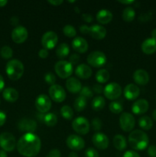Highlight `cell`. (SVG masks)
Wrapping results in <instances>:
<instances>
[{
  "mask_svg": "<svg viewBox=\"0 0 156 157\" xmlns=\"http://www.w3.org/2000/svg\"><path fill=\"white\" fill-rule=\"evenodd\" d=\"M75 74L80 79H88L92 75V70L90 66L85 64H80L76 67Z\"/></svg>",
  "mask_w": 156,
  "mask_h": 157,
  "instance_id": "obj_23",
  "label": "cell"
},
{
  "mask_svg": "<svg viewBox=\"0 0 156 157\" xmlns=\"http://www.w3.org/2000/svg\"><path fill=\"white\" fill-rule=\"evenodd\" d=\"M54 71L60 78L66 79L71 76L73 73V65L69 61L61 60L55 64Z\"/></svg>",
  "mask_w": 156,
  "mask_h": 157,
  "instance_id": "obj_4",
  "label": "cell"
},
{
  "mask_svg": "<svg viewBox=\"0 0 156 157\" xmlns=\"http://www.w3.org/2000/svg\"><path fill=\"white\" fill-rule=\"evenodd\" d=\"M5 87V81L3 79V77L0 75V92H2L4 89Z\"/></svg>",
  "mask_w": 156,
  "mask_h": 157,
  "instance_id": "obj_55",
  "label": "cell"
},
{
  "mask_svg": "<svg viewBox=\"0 0 156 157\" xmlns=\"http://www.w3.org/2000/svg\"><path fill=\"white\" fill-rule=\"evenodd\" d=\"M139 126L144 130H149L152 128V120L148 116H142L139 119Z\"/></svg>",
  "mask_w": 156,
  "mask_h": 157,
  "instance_id": "obj_28",
  "label": "cell"
},
{
  "mask_svg": "<svg viewBox=\"0 0 156 157\" xmlns=\"http://www.w3.org/2000/svg\"><path fill=\"white\" fill-rule=\"evenodd\" d=\"M151 38L156 40V29H154L152 31H151Z\"/></svg>",
  "mask_w": 156,
  "mask_h": 157,
  "instance_id": "obj_57",
  "label": "cell"
},
{
  "mask_svg": "<svg viewBox=\"0 0 156 157\" xmlns=\"http://www.w3.org/2000/svg\"><path fill=\"white\" fill-rule=\"evenodd\" d=\"M128 143L133 150H143L148 147L149 138L142 130H135L128 135Z\"/></svg>",
  "mask_w": 156,
  "mask_h": 157,
  "instance_id": "obj_2",
  "label": "cell"
},
{
  "mask_svg": "<svg viewBox=\"0 0 156 157\" xmlns=\"http://www.w3.org/2000/svg\"><path fill=\"white\" fill-rule=\"evenodd\" d=\"M28 36V32L26 28L18 25L15 27L12 32V39L16 44L24 42Z\"/></svg>",
  "mask_w": 156,
  "mask_h": 157,
  "instance_id": "obj_14",
  "label": "cell"
},
{
  "mask_svg": "<svg viewBox=\"0 0 156 157\" xmlns=\"http://www.w3.org/2000/svg\"><path fill=\"white\" fill-rule=\"evenodd\" d=\"M44 81L47 84L50 85H54V83L56 82V77L52 72H47L44 75Z\"/></svg>",
  "mask_w": 156,
  "mask_h": 157,
  "instance_id": "obj_40",
  "label": "cell"
},
{
  "mask_svg": "<svg viewBox=\"0 0 156 157\" xmlns=\"http://www.w3.org/2000/svg\"><path fill=\"white\" fill-rule=\"evenodd\" d=\"M41 41L43 48L50 50V49H53L56 46V44H58V36L54 32L49 31V32H45L43 35Z\"/></svg>",
  "mask_w": 156,
  "mask_h": 157,
  "instance_id": "obj_10",
  "label": "cell"
},
{
  "mask_svg": "<svg viewBox=\"0 0 156 157\" xmlns=\"http://www.w3.org/2000/svg\"><path fill=\"white\" fill-rule=\"evenodd\" d=\"M70 53V48L68 44L66 43H61L56 49V55L59 58H65Z\"/></svg>",
  "mask_w": 156,
  "mask_h": 157,
  "instance_id": "obj_29",
  "label": "cell"
},
{
  "mask_svg": "<svg viewBox=\"0 0 156 157\" xmlns=\"http://www.w3.org/2000/svg\"><path fill=\"white\" fill-rule=\"evenodd\" d=\"M72 48L78 53H85L88 50V43L82 37H75L72 41Z\"/></svg>",
  "mask_w": 156,
  "mask_h": 157,
  "instance_id": "obj_19",
  "label": "cell"
},
{
  "mask_svg": "<svg viewBox=\"0 0 156 157\" xmlns=\"http://www.w3.org/2000/svg\"><path fill=\"white\" fill-rule=\"evenodd\" d=\"M104 88L102 87V86L101 84H94L93 87V90L96 94H101L103 92Z\"/></svg>",
  "mask_w": 156,
  "mask_h": 157,
  "instance_id": "obj_48",
  "label": "cell"
},
{
  "mask_svg": "<svg viewBox=\"0 0 156 157\" xmlns=\"http://www.w3.org/2000/svg\"><path fill=\"white\" fill-rule=\"evenodd\" d=\"M133 80L139 85L144 86L149 81V75L146 71L143 69H138L133 74Z\"/></svg>",
  "mask_w": 156,
  "mask_h": 157,
  "instance_id": "obj_21",
  "label": "cell"
},
{
  "mask_svg": "<svg viewBox=\"0 0 156 157\" xmlns=\"http://www.w3.org/2000/svg\"><path fill=\"white\" fill-rule=\"evenodd\" d=\"M63 32L68 38H74L76 35V29L71 25H66L63 29Z\"/></svg>",
  "mask_w": 156,
  "mask_h": 157,
  "instance_id": "obj_37",
  "label": "cell"
},
{
  "mask_svg": "<svg viewBox=\"0 0 156 157\" xmlns=\"http://www.w3.org/2000/svg\"><path fill=\"white\" fill-rule=\"evenodd\" d=\"M80 96L83 97L86 100H87L89 98H93V94L90 87H87V86H85V87H83L82 89H81L80 92Z\"/></svg>",
  "mask_w": 156,
  "mask_h": 157,
  "instance_id": "obj_39",
  "label": "cell"
},
{
  "mask_svg": "<svg viewBox=\"0 0 156 157\" xmlns=\"http://www.w3.org/2000/svg\"><path fill=\"white\" fill-rule=\"evenodd\" d=\"M8 3V1L6 0H0V7H4Z\"/></svg>",
  "mask_w": 156,
  "mask_h": 157,
  "instance_id": "obj_60",
  "label": "cell"
},
{
  "mask_svg": "<svg viewBox=\"0 0 156 157\" xmlns=\"http://www.w3.org/2000/svg\"><path fill=\"white\" fill-rule=\"evenodd\" d=\"M96 80L100 84H103V83L107 82L110 79V73L106 69H100L98 71L96 74Z\"/></svg>",
  "mask_w": 156,
  "mask_h": 157,
  "instance_id": "obj_32",
  "label": "cell"
},
{
  "mask_svg": "<svg viewBox=\"0 0 156 157\" xmlns=\"http://www.w3.org/2000/svg\"><path fill=\"white\" fill-rule=\"evenodd\" d=\"M96 20L102 25L108 24L112 21L113 18V13L107 9H101L96 14Z\"/></svg>",
  "mask_w": 156,
  "mask_h": 157,
  "instance_id": "obj_25",
  "label": "cell"
},
{
  "mask_svg": "<svg viewBox=\"0 0 156 157\" xmlns=\"http://www.w3.org/2000/svg\"><path fill=\"white\" fill-rule=\"evenodd\" d=\"M38 56L41 58H46L48 56V51L45 48H42L38 52Z\"/></svg>",
  "mask_w": 156,
  "mask_h": 157,
  "instance_id": "obj_49",
  "label": "cell"
},
{
  "mask_svg": "<svg viewBox=\"0 0 156 157\" xmlns=\"http://www.w3.org/2000/svg\"><path fill=\"white\" fill-rule=\"evenodd\" d=\"M109 108H110V110L112 113H116V114L120 113L123 110L122 104L121 103L118 102V101H113V102L110 103Z\"/></svg>",
  "mask_w": 156,
  "mask_h": 157,
  "instance_id": "obj_36",
  "label": "cell"
},
{
  "mask_svg": "<svg viewBox=\"0 0 156 157\" xmlns=\"http://www.w3.org/2000/svg\"><path fill=\"white\" fill-rule=\"evenodd\" d=\"M142 51L146 55H152L156 52V40L153 38H147L142 42Z\"/></svg>",
  "mask_w": 156,
  "mask_h": 157,
  "instance_id": "obj_24",
  "label": "cell"
},
{
  "mask_svg": "<svg viewBox=\"0 0 156 157\" xmlns=\"http://www.w3.org/2000/svg\"><path fill=\"white\" fill-rule=\"evenodd\" d=\"M106 101L104 98L101 96L96 97L93 98L92 101V108L96 111H99V110H102L105 107Z\"/></svg>",
  "mask_w": 156,
  "mask_h": 157,
  "instance_id": "obj_31",
  "label": "cell"
},
{
  "mask_svg": "<svg viewBox=\"0 0 156 157\" xmlns=\"http://www.w3.org/2000/svg\"><path fill=\"white\" fill-rule=\"evenodd\" d=\"M119 3L121 4H124V5H131L132 3H134V1L133 0H123V1H119Z\"/></svg>",
  "mask_w": 156,
  "mask_h": 157,
  "instance_id": "obj_56",
  "label": "cell"
},
{
  "mask_svg": "<svg viewBox=\"0 0 156 157\" xmlns=\"http://www.w3.org/2000/svg\"><path fill=\"white\" fill-rule=\"evenodd\" d=\"M82 18L84 21H85L87 23H90L91 21H93V18L90 14L89 13H83L82 14Z\"/></svg>",
  "mask_w": 156,
  "mask_h": 157,
  "instance_id": "obj_47",
  "label": "cell"
},
{
  "mask_svg": "<svg viewBox=\"0 0 156 157\" xmlns=\"http://www.w3.org/2000/svg\"><path fill=\"white\" fill-rule=\"evenodd\" d=\"M0 157H8L7 153H6V151L4 150H0Z\"/></svg>",
  "mask_w": 156,
  "mask_h": 157,
  "instance_id": "obj_59",
  "label": "cell"
},
{
  "mask_svg": "<svg viewBox=\"0 0 156 157\" xmlns=\"http://www.w3.org/2000/svg\"><path fill=\"white\" fill-rule=\"evenodd\" d=\"M92 142L96 148L99 150H106L108 148L110 140L106 134L102 133H96L93 134Z\"/></svg>",
  "mask_w": 156,
  "mask_h": 157,
  "instance_id": "obj_15",
  "label": "cell"
},
{
  "mask_svg": "<svg viewBox=\"0 0 156 157\" xmlns=\"http://www.w3.org/2000/svg\"><path fill=\"white\" fill-rule=\"evenodd\" d=\"M18 127L22 132H27V133H34V132L36 130L37 124L33 120L24 118L18 122Z\"/></svg>",
  "mask_w": 156,
  "mask_h": 157,
  "instance_id": "obj_16",
  "label": "cell"
},
{
  "mask_svg": "<svg viewBox=\"0 0 156 157\" xmlns=\"http://www.w3.org/2000/svg\"><path fill=\"white\" fill-rule=\"evenodd\" d=\"M102 122L99 118H94V119L92 121V127L94 130H99L102 128Z\"/></svg>",
  "mask_w": 156,
  "mask_h": 157,
  "instance_id": "obj_41",
  "label": "cell"
},
{
  "mask_svg": "<svg viewBox=\"0 0 156 157\" xmlns=\"http://www.w3.org/2000/svg\"><path fill=\"white\" fill-rule=\"evenodd\" d=\"M150 18H151V16H150L148 13H143L139 17V19L142 21H147Z\"/></svg>",
  "mask_w": 156,
  "mask_h": 157,
  "instance_id": "obj_52",
  "label": "cell"
},
{
  "mask_svg": "<svg viewBox=\"0 0 156 157\" xmlns=\"http://www.w3.org/2000/svg\"><path fill=\"white\" fill-rule=\"evenodd\" d=\"M66 144L69 149L74 151H79L83 150L85 147V142L84 139L76 134H71L67 138Z\"/></svg>",
  "mask_w": 156,
  "mask_h": 157,
  "instance_id": "obj_13",
  "label": "cell"
},
{
  "mask_svg": "<svg viewBox=\"0 0 156 157\" xmlns=\"http://www.w3.org/2000/svg\"><path fill=\"white\" fill-rule=\"evenodd\" d=\"M80 31L82 34L89 35V31H90V26H87L86 25H83L80 27Z\"/></svg>",
  "mask_w": 156,
  "mask_h": 157,
  "instance_id": "obj_50",
  "label": "cell"
},
{
  "mask_svg": "<svg viewBox=\"0 0 156 157\" xmlns=\"http://www.w3.org/2000/svg\"><path fill=\"white\" fill-rule=\"evenodd\" d=\"M6 121V114L0 110V127L3 126Z\"/></svg>",
  "mask_w": 156,
  "mask_h": 157,
  "instance_id": "obj_51",
  "label": "cell"
},
{
  "mask_svg": "<svg viewBox=\"0 0 156 157\" xmlns=\"http://www.w3.org/2000/svg\"><path fill=\"white\" fill-rule=\"evenodd\" d=\"M80 60V58L77 54H72L70 56V58H69V62L73 65V64H78Z\"/></svg>",
  "mask_w": 156,
  "mask_h": 157,
  "instance_id": "obj_43",
  "label": "cell"
},
{
  "mask_svg": "<svg viewBox=\"0 0 156 157\" xmlns=\"http://www.w3.org/2000/svg\"><path fill=\"white\" fill-rule=\"evenodd\" d=\"M90 123L88 120L84 117H78L72 122V128L78 134L86 135L90 131Z\"/></svg>",
  "mask_w": 156,
  "mask_h": 157,
  "instance_id": "obj_7",
  "label": "cell"
},
{
  "mask_svg": "<svg viewBox=\"0 0 156 157\" xmlns=\"http://www.w3.org/2000/svg\"><path fill=\"white\" fill-rule=\"evenodd\" d=\"M68 157H79V156H78L77 153H76V152L72 151V152H70V153H69Z\"/></svg>",
  "mask_w": 156,
  "mask_h": 157,
  "instance_id": "obj_58",
  "label": "cell"
},
{
  "mask_svg": "<svg viewBox=\"0 0 156 157\" xmlns=\"http://www.w3.org/2000/svg\"><path fill=\"white\" fill-rule=\"evenodd\" d=\"M122 157H140V156L137 152L133 151V150H128L124 153Z\"/></svg>",
  "mask_w": 156,
  "mask_h": 157,
  "instance_id": "obj_46",
  "label": "cell"
},
{
  "mask_svg": "<svg viewBox=\"0 0 156 157\" xmlns=\"http://www.w3.org/2000/svg\"><path fill=\"white\" fill-rule=\"evenodd\" d=\"M18 92L12 87H7L2 91L3 98L8 102H15L18 99Z\"/></svg>",
  "mask_w": 156,
  "mask_h": 157,
  "instance_id": "obj_26",
  "label": "cell"
},
{
  "mask_svg": "<svg viewBox=\"0 0 156 157\" xmlns=\"http://www.w3.org/2000/svg\"><path fill=\"white\" fill-rule=\"evenodd\" d=\"M61 114L66 120H71L73 117V111L68 105H64L61 108Z\"/></svg>",
  "mask_w": 156,
  "mask_h": 157,
  "instance_id": "obj_35",
  "label": "cell"
},
{
  "mask_svg": "<svg viewBox=\"0 0 156 157\" xmlns=\"http://www.w3.org/2000/svg\"><path fill=\"white\" fill-rule=\"evenodd\" d=\"M140 94V89L136 84H128L124 89V95L126 99L133 101L139 98Z\"/></svg>",
  "mask_w": 156,
  "mask_h": 157,
  "instance_id": "obj_20",
  "label": "cell"
},
{
  "mask_svg": "<svg viewBox=\"0 0 156 157\" xmlns=\"http://www.w3.org/2000/svg\"><path fill=\"white\" fill-rule=\"evenodd\" d=\"M113 145L116 150L122 151L126 148V140L122 135H116L113 137Z\"/></svg>",
  "mask_w": 156,
  "mask_h": 157,
  "instance_id": "obj_27",
  "label": "cell"
},
{
  "mask_svg": "<svg viewBox=\"0 0 156 157\" xmlns=\"http://www.w3.org/2000/svg\"><path fill=\"white\" fill-rule=\"evenodd\" d=\"M149 108V104L145 99H139L132 106V111L136 115L146 113Z\"/></svg>",
  "mask_w": 156,
  "mask_h": 157,
  "instance_id": "obj_17",
  "label": "cell"
},
{
  "mask_svg": "<svg viewBox=\"0 0 156 157\" xmlns=\"http://www.w3.org/2000/svg\"><path fill=\"white\" fill-rule=\"evenodd\" d=\"M42 121L47 127H54L58 123V117L53 113H47L43 116Z\"/></svg>",
  "mask_w": 156,
  "mask_h": 157,
  "instance_id": "obj_30",
  "label": "cell"
},
{
  "mask_svg": "<svg viewBox=\"0 0 156 157\" xmlns=\"http://www.w3.org/2000/svg\"><path fill=\"white\" fill-rule=\"evenodd\" d=\"M0 55L1 57L4 59H9L13 55V51H12V48L9 46H4L2 48L1 51H0Z\"/></svg>",
  "mask_w": 156,
  "mask_h": 157,
  "instance_id": "obj_38",
  "label": "cell"
},
{
  "mask_svg": "<svg viewBox=\"0 0 156 157\" xmlns=\"http://www.w3.org/2000/svg\"><path fill=\"white\" fill-rule=\"evenodd\" d=\"M87 61L90 66L99 68V67H102L106 63L107 58L105 54L102 52L95 51V52H91L87 56Z\"/></svg>",
  "mask_w": 156,
  "mask_h": 157,
  "instance_id": "obj_6",
  "label": "cell"
},
{
  "mask_svg": "<svg viewBox=\"0 0 156 157\" xmlns=\"http://www.w3.org/2000/svg\"><path fill=\"white\" fill-rule=\"evenodd\" d=\"M51 100L47 95L40 94L35 101V106L41 113H47L51 108Z\"/></svg>",
  "mask_w": 156,
  "mask_h": 157,
  "instance_id": "obj_11",
  "label": "cell"
},
{
  "mask_svg": "<svg viewBox=\"0 0 156 157\" xmlns=\"http://www.w3.org/2000/svg\"><path fill=\"white\" fill-rule=\"evenodd\" d=\"M135 16H136V12H135V9L131 6L126 7L122 12V18L125 21L130 22V21H133Z\"/></svg>",
  "mask_w": 156,
  "mask_h": 157,
  "instance_id": "obj_33",
  "label": "cell"
},
{
  "mask_svg": "<svg viewBox=\"0 0 156 157\" xmlns=\"http://www.w3.org/2000/svg\"><path fill=\"white\" fill-rule=\"evenodd\" d=\"M103 94L107 99L116 100L122 94V87L116 82L110 83L104 87Z\"/></svg>",
  "mask_w": 156,
  "mask_h": 157,
  "instance_id": "obj_8",
  "label": "cell"
},
{
  "mask_svg": "<svg viewBox=\"0 0 156 157\" xmlns=\"http://www.w3.org/2000/svg\"><path fill=\"white\" fill-rule=\"evenodd\" d=\"M24 64L18 59H12L6 64V71L9 79L18 81L24 74Z\"/></svg>",
  "mask_w": 156,
  "mask_h": 157,
  "instance_id": "obj_3",
  "label": "cell"
},
{
  "mask_svg": "<svg viewBox=\"0 0 156 157\" xmlns=\"http://www.w3.org/2000/svg\"><path fill=\"white\" fill-rule=\"evenodd\" d=\"M85 157H99V153L94 148L90 147L86 150Z\"/></svg>",
  "mask_w": 156,
  "mask_h": 157,
  "instance_id": "obj_42",
  "label": "cell"
},
{
  "mask_svg": "<svg viewBox=\"0 0 156 157\" xmlns=\"http://www.w3.org/2000/svg\"><path fill=\"white\" fill-rule=\"evenodd\" d=\"M89 35L93 38L96 40L103 39L106 35V29L102 25H93L90 26Z\"/></svg>",
  "mask_w": 156,
  "mask_h": 157,
  "instance_id": "obj_18",
  "label": "cell"
},
{
  "mask_svg": "<svg viewBox=\"0 0 156 157\" xmlns=\"http://www.w3.org/2000/svg\"><path fill=\"white\" fill-rule=\"evenodd\" d=\"M17 146L16 140L11 133L4 132L0 134V147L6 152L13 151Z\"/></svg>",
  "mask_w": 156,
  "mask_h": 157,
  "instance_id": "obj_5",
  "label": "cell"
},
{
  "mask_svg": "<svg viewBox=\"0 0 156 157\" xmlns=\"http://www.w3.org/2000/svg\"><path fill=\"white\" fill-rule=\"evenodd\" d=\"M18 152L23 156L34 157L39 153L41 141L35 133H27L21 136L17 143Z\"/></svg>",
  "mask_w": 156,
  "mask_h": 157,
  "instance_id": "obj_1",
  "label": "cell"
},
{
  "mask_svg": "<svg viewBox=\"0 0 156 157\" xmlns=\"http://www.w3.org/2000/svg\"><path fill=\"white\" fill-rule=\"evenodd\" d=\"M47 2L50 3V5H52L54 6H58L62 4L64 2V1L63 0H48Z\"/></svg>",
  "mask_w": 156,
  "mask_h": 157,
  "instance_id": "obj_53",
  "label": "cell"
},
{
  "mask_svg": "<svg viewBox=\"0 0 156 157\" xmlns=\"http://www.w3.org/2000/svg\"><path fill=\"white\" fill-rule=\"evenodd\" d=\"M87 104V100L85 99L83 97H78L76 100L74 101V103H73V107H74V109L77 112H81L86 108Z\"/></svg>",
  "mask_w": 156,
  "mask_h": 157,
  "instance_id": "obj_34",
  "label": "cell"
},
{
  "mask_svg": "<svg viewBox=\"0 0 156 157\" xmlns=\"http://www.w3.org/2000/svg\"><path fill=\"white\" fill-rule=\"evenodd\" d=\"M119 125L123 131L130 132L135 127L136 120L132 113L124 112L119 117Z\"/></svg>",
  "mask_w": 156,
  "mask_h": 157,
  "instance_id": "obj_9",
  "label": "cell"
},
{
  "mask_svg": "<svg viewBox=\"0 0 156 157\" xmlns=\"http://www.w3.org/2000/svg\"><path fill=\"white\" fill-rule=\"evenodd\" d=\"M48 93L50 98L57 103H61L64 101V100L66 99V96H67L65 90L58 84H54V85L50 86Z\"/></svg>",
  "mask_w": 156,
  "mask_h": 157,
  "instance_id": "obj_12",
  "label": "cell"
},
{
  "mask_svg": "<svg viewBox=\"0 0 156 157\" xmlns=\"http://www.w3.org/2000/svg\"><path fill=\"white\" fill-rule=\"evenodd\" d=\"M46 157H61V153L58 149H54L47 153Z\"/></svg>",
  "mask_w": 156,
  "mask_h": 157,
  "instance_id": "obj_44",
  "label": "cell"
},
{
  "mask_svg": "<svg viewBox=\"0 0 156 157\" xmlns=\"http://www.w3.org/2000/svg\"><path fill=\"white\" fill-rule=\"evenodd\" d=\"M65 84L67 90L72 94L79 93V92H80L81 89L83 87L80 81L77 78H73V77L67 78Z\"/></svg>",
  "mask_w": 156,
  "mask_h": 157,
  "instance_id": "obj_22",
  "label": "cell"
},
{
  "mask_svg": "<svg viewBox=\"0 0 156 157\" xmlns=\"http://www.w3.org/2000/svg\"><path fill=\"white\" fill-rule=\"evenodd\" d=\"M152 118L154 120V121H156V109H154V110H153V112H152Z\"/></svg>",
  "mask_w": 156,
  "mask_h": 157,
  "instance_id": "obj_61",
  "label": "cell"
},
{
  "mask_svg": "<svg viewBox=\"0 0 156 157\" xmlns=\"http://www.w3.org/2000/svg\"><path fill=\"white\" fill-rule=\"evenodd\" d=\"M148 155L150 157H156V146L151 145L148 147Z\"/></svg>",
  "mask_w": 156,
  "mask_h": 157,
  "instance_id": "obj_45",
  "label": "cell"
},
{
  "mask_svg": "<svg viewBox=\"0 0 156 157\" xmlns=\"http://www.w3.org/2000/svg\"><path fill=\"white\" fill-rule=\"evenodd\" d=\"M18 22H19V20H18V18L16 16H13L10 19V23L12 24V25H14V26H18Z\"/></svg>",
  "mask_w": 156,
  "mask_h": 157,
  "instance_id": "obj_54",
  "label": "cell"
}]
</instances>
